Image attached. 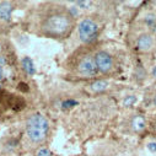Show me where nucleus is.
I'll use <instances>...</instances> for the list:
<instances>
[{
  "instance_id": "obj_13",
  "label": "nucleus",
  "mask_w": 156,
  "mask_h": 156,
  "mask_svg": "<svg viewBox=\"0 0 156 156\" xmlns=\"http://www.w3.org/2000/svg\"><path fill=\"white\" fill-rule=\"evenodd\" d=\"M76 105H77L76 101H74V100H66V101L63 102V108H70V107L76 106Z\"/></svg>"
},
{
  "instance_id": "obj_2",
  "label": "nucleus",
  "mask_w": 156,
  "mask_h": 156,
  "mask_svg": "<svg viewBox=\"0 0 156 156\" xmlns=\"http://www.w3.org/2000/svg\"><path fill=\"white\" fill-rule=\"evenodd\" d=\"M71 28V20L64 14H55L46 19L42 25L44 33L49 36H63Z\"/></svg>"
},
{
  "instance_id": "obj_16",
  "label": "nucleus",
  "mask_w": 156,
  "mask_h": 156,
  "mask_svg": "<svg viewBox=\"0 0 156 156\" xmlns=\"http://www.w3.org/2000/svg\"><path fill=\"white\" fill-rule=\"evenodd\" d=\"M2 76H3V69H2V66H0V79H2Z\"/></svg>"
},
{
  "instance_id": "obj_9",
  "label": "nucleus",
  "mask_w": 156,
  "mask_h": 156,
  "mask_svg": "<svg viewBox=\"0 0 156 156\" xmlns=\"http://www.w3.org/2000/svg\"><path fill=\"white\" fill-rule=\"evenodd\" d=\"M108 87V83L105 80H97L91 84V90L95 92H102Z\"/></svg>"
},
{
  "instance_id": "obj_4",
  "label": "nucleus",
  "mask_w": 156,
  "mask_h": 156,
  "mask_svg": "<svg viewBox=\"0 0 156 156\" xmlns=\"http://www.w3.org/2000/svg\"><path fill=\"white\" fill-rule=\"evenodd\" d=\"M156 40L151 32H144L136 38V48L141 53H149L155 48Z\"/></svg>"
},
{
  "instance_id": "obj_5",
  "label": "nucleus",
  "mask_w": 156,
  "mask_h": 156,
  "mask_svg": "<svg viewBox=\"0 0 156 156\" xmlns=\"http://www.w3.org/2000/svg\"><path fill=\"white\" fill-rule=\"evenodd\" d=\"M97 66H96V62H95V57L91 55H86L84 57L80 63H79V73L83 76H95L97 74Z\"/></svg>"
},
{
  "instance_id": "obj_6",
  "label": "nucleus",
  "mask_w": 156,
  "mask_h": 156,
  "mask_svg": "<svg viewBox=\"0 0 156 156\" xmlns=\"http://www.w3.org/2000/svg\"><path fill=\"white\" fill-rule=\"evenodd\" d=\"M95 62H96V66H97V70L106 74L108 71H111V69L113 68V59L112 57L105 52V51H101V52H97L95 54Z\"/></svg>"
},
{
  "instance_id": "obj_14",
  "label": "nucleus",
  "mask_w": 156,
  "mask_h": 156,
  "mask_svg": "<svg viewBox=\"0 0 156 156\" xmlns=\"http://www.w3.org/2000/svg\"><path fill=\"white\" fill-rule=\"evenodd\" d=\"M147 149L151 152H156V143H149L147 144Z\"/></svg>"
},
{
  "instance_id": "obj_12",
  "label": "nucleus",
  "mask_w": 156,
  "mask_h": 156,
  "mask_svg": "<svg viewBox=\"0 0 156 156\" xmlns=\"http://www.w3.org/2000/svg\"><path fill=\"white\" fill-rule=\"evenodd\" d=\"M136 101V97L135 96H128V97H126V100H124V106H132L134 102Z\"/></svg>"
},
{
  "instance_id": "obj_15",
  "label": "nucleus",
  "mask_w": 156,
  "mask_h": 156,
  "mask_svg": "<svg viewBox=\"0 0 156 156\" xmlns=\"http://www.w3.org/2000/svg\"><path fill=\"white\" fill-rule=\"evenodd\" d=\"M152 74H154V76H155V77H156V66H155V68H154V70H152Z\"/></svg>"
},
{
  "instance_id": "obj_1",
  "label": "nucleus",
  "mask_w": 156,
  "mask_h": 156,
  "mask_svg": "<svg viewBox=\"0 0 156 156\" xmlns=\"http://www.w3.org/2000/svg\"><path fill=\"white\" fill-rule=\"evenodd\" d=\"M48 128H49L48 121L40 113L31 115L27 121V126H26L27 135L31 139V141H33V143L43 141L47 136Z\"/></svg>"
},
{
  "instance_id": "obj_10",
  "label": "nucleus",
  "mask_w": 156,
  "mask_h": 156,
  "mask_svg": "<svg viewBox=\"0 0 156 156\" xmlns=\"http://www.w3.org/2000/svg\"><path fill=\"white\" fill-rule=\"evenodd\" d=\"M22 66H23L25 71H26L28 75H33V74H34V71H36V69H34V65H33L32 60H31L30 58H27V57L22 59Z\"/></svg>"
},
{
  "instance_id": "obj_7",
  "label": "nucleus",
  "mask_w": 156,
  "mask_h": 156,
  "mask_svg": "<svg viewBox=\"0 0 156 156\" xmlns=\"http://www.w3.org/2000/svg\"><path fill=\"white\" fill-rule=\"evenodd\" d=\"M12 12V5L8 2L0 3V20H9Z\"/></svg>"
},
{
  "instance_id": "obj_11",
  "label": "nucleus",
  "mask_w": 156,
  "mask_h": 156,
  "mask_svg": "<svg viewBox=\"0 0 156 156\" xmlns=\"http://www.w3.org/2000/svg\"><path fill=\"white\" fill-rule=\"evenodd\" d=\"M37 156H52V152H51L47 147H42V149L38 150Z\"/></svg>"
},
{
  "instance_id": "obj_3",
  "label": "nucleus",
  "mask_w": 156,
  "mask_h": 156,
  "mask_svg": "<svg viewBox=\"0 0 156 156\" xmlns=\"http://www.w3.org/2000/svg\"><path fill=\"white\" fill-rule=\"evenodd\" d=\"M97 32H98V26L91 19H84L79 23V37L85 43L94 41L97 36Z\"/></svg>"
},
{
  "instance_id": "obj_8",
  "label": "nucleus",
  "mask_w": 156,
  "mask_h": 156,
  "mask_svg": "<svg viewBox=\"0 0 156 156\" xmlns=\"http://www.w3.org/2000/svg\"><path fill=\"white\" fill-rule=\"evenodd\" d=\"M132 127L136 132H143L145 129V127H146L144 117L143 115H135L134 118H133V121H132Z\"/></svg>"
}]
</instances>
